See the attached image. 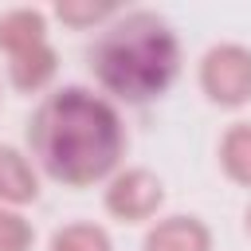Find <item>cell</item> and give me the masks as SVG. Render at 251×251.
Wrapping results in <instances>:
<instances>
[{"instance_id":"1","label":"cell","mask_w":251,"mask_h":251,"mask_svg":"<svg viewBox=\"0 0 251 251\" xmlns=\"http://www.w3.org/2000/svg\"><path fill=\"white\" fill-rule=\"evenodd\" d=\"M27 149L51 180L86 188L118 173L126 153V126L106 94L86 86H59L35 106L27 122Z\"/></svg>"},{"instance_id":"2","label":"cell","mask_w":251,"mask_h":251,"mask_svg":"<svg viewBox=\"0 0 251 251\" xmlns=\"http://www.w3.org/2000/svg\"><path fill=\"white\" fill-rule=\"evenodd\" d=\"M90 71L106 94L133 106L153 102L173 86L180 71L176 31L157 12H126L94 39Z\"/></svg>"},{"instance_id":"3","label":"cell","mask_w":251,"mask_h":251,"mask_svg":"<svg viewBox=\"0 0 251 251\" xmlns=\"http://www.w3.org/2000/svg\"><path fill=\"white\" fill-rule=\"evenodd\" d=\"M200 90L208 102L224 110H239L251 102V47L243 43H216L200 59Z\"/></svg>"},{"instance_id":"4","label":"cell","mask_w":251,"mask_h":251,"mask_svg":"<svg viewBox=\"0 0 251 251\" xmlns=\"http://www.w3.org/2000/svg\"><path fill=\"white\" fill-rule=\"evenodd\" d=\"M165 204V184L157 173L149 169H118L110 180H106V212L114 220H126V224H145L161 212Z\"/></svg>"},{"instance_id":"5","label":"cell","mask_w":251,"mask_h":251,"mask_svg":"<svg viewBox=\"0 0 251 251\" xmlns=\"http://www.w3.org/2000/svg\"><path fill=\"white\" fill-rule=\"evenodd\" d=\"M141 251H212V231L196 216H165L145 231Z\"/></svg>"},{"instance_id":"6","label":"cell","mask_w":251,"mask_h":251,"mask_svg":"<svg viewBox=\"0 0 251 251\" xmlns=\"http://www.w3.org/2000/svg\"><path fill=\"white\" fill-rule=\"evenodd\" d=\"M39 196V173L27 153L16 145H0V204L4 208H24Z\"/></svg>"},{"instance_id":"7","label":"cell","mask_w":251,"mask_h":251,"mask_svg":"<svg viewBox=\"0 0 251 251\" xmlns=\"http://www.w3.org/2000/svg\"><path fill=\"white\" fill-rule=\"evenodd\" d=\"M39 43H47V16L39 8H8L0 16V51H8V59Z\"/></svg>"},{"instance_id":"8","label":"cell","mask_w":251,"mask_h":251,"mask_svg":"<svg viewBox=\"0 0 251 251\" xmlns=\"http://www.w3.org/2000/svg\"><path fill=\"white\" fill-rule=\"evenodd\" d=\"M55 75H59V55H55L51 43H39V47H31V51H24L8 63V78L24 94H35V90L51 86Z\"/></svg>"},{"instance_id":"9","label":"cell","mask_w":251,"mask_h":251,"mask_svg":"<svg viewBox=\"0 0 251 251\" xmlns=\"http://www.w3.org/2000/svg\"><path fill=\"white\" fill-rule=\"evenodd\" d=\"M220 165L235 184L251 188V122L227 126V133L220 137Z\"/></svg>"},{"instance_id":"10","label":"cell","mask_w":251,"mask_h":251,"mask_svg":"<svg viewBox=\"0 0 251 251\" xmlns=\"http://www.w3.org/2000/svg\"><path fill=\"white\" fill-rule=\"evenodd\" d=\"M47 251H114V243H110V231L102 224L78 220V224H63L51 235Z\"/></svg>"},{"instance_id":"11","label":"cell","mask_w":251,"mask_h":251,"mask_svg":"<svg viewBox=\"0 0 251 251\" xmlns=\"http://www.w3.org/2000/svg\"><path fill=\"white\" fill-rule=\"evenodd\" d=\"M31 243H35V227L24 220V212L0 204V251H31Z\"/></svg>"},{"instance_id":"12","label":"cell","mask_w":251,"mask_h":251,"mask_svg":"<svg viewBox=\"0 0 251 251\" xmlns=\"http://www.w3.org/2000/svg\"><path fill=\"white\" fill-rule=\"evenodd\" d=\"M55 16L63 24H71V27H90V24L106 20V16H114V8L110 4H75V0H63L55 8Z\"/></svg>"},{"instance_id":"13","label":"cell","mask_w":251,"mask_h":251,"mask_svg":"<svg viewBox=\"0 0 251 251\" xmlns=\"http://www.w3.org/2000/svg\"><path fill=\"white\" fill-rule=\"evenodd\" d=\"M243 227H247V235H251V204H247V212H243Z\"/></svg>"}]
</instances>
